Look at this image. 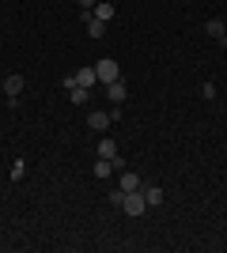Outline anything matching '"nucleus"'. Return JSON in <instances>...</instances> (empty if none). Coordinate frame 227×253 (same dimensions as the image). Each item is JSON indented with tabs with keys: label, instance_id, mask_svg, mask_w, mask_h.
<instances>
[{
	"label": "nucleus",
	"instance_id": "obj_4",
	"mask_svg": "<svg viewBox=\"0 0 227 253\" xmlns=\"http://www.w3.org/2000/svg\"><path fill=\"white\" fill-rule=\"evenodd\" d=\"M140 193H144V201H148V208H159L163 197H167V193H163V185H155V181H144Z\"/></svg>",
	"mask_w": 227,
	"mask_h": 253
},
{
	"label": "nucleus",
	"instance_id": "obj_12",
	"mask_svg": "<svg viewBox=\"0 0 227 253\" xmlns=\"http://www.w3.org/2000/svg\"><path fill=\"white\" fill-rule=\"evenodd\" d=\"M91 11H95V19H102V23H110V19H114V4H95Z\"/></svg>",
	"mask_w": 227,
	"mask_h": 253
},
{
	"label": "nucleus",
	"instance_id": "obj_5",
	"mask_svg": "<svg viewBox=\"0 0 227 253\" xmlns=\"http://www.w3.org/2000/svg\"><path fill=\"white\" fill-rule=\"evenodd\" d=\"M87 125L95 128V132H106V128L114 125V117H110L106 110H95V114H87Z\"/></svg>",
	"mask_w": 227,
	"mask_h": 253
},
{
	"label": "nucleus",
	"instance_id": "obj_1",
	"mask_svg": "<svg viewBox=\"0 0 227 253\" xmlns=\"http://www.w3.org/2000/svg\"><path fill=\"white\" fill-rule=\"evenodd\" d=\"M95 76H98V84H102V87H110L114 80H121V68H118L114 57H102V61H95Z\"/></svg>",
	"mask_w": 227,
	"mask_h": 253
},
{
	"label": "nucleus",
	"instance_id": "obj_16",
	"mask_svg": "<svg viewBox=\"0 0 227 253\" xmlns=\"http://www.w3.org/2000/svg\"><path fill=\"white\" fill-rule=\"evenodd\" d=\"M110 204H114V208H121V204H125V189H121V185L110 193Z\"/></svg>",
	"mask_w": 227,
	"mask_h": 253
},
{
	"label": "nucleus",
	"instance_id": "obj_3",
	"mask_svg": "<svg viewBox=\"0 0 227 253\" xmlns=\"http://www.w3.org/2000/svg\"><path fill=\"white\" fill-rule=\"evenodd\" d=\"M121 211H125V215H144V211H148V201H144V193H140V189L125 193V204H121Z\"/></svg>",
	"mask_w": 227,
	"mask_h": 253
},
{
	"label": "nucleus",
	"instance_id": "obj_10",
	"mask_svg": "<svg viewBox=\"0 0 227 253\" xmlns=\"http://www.w3.org/2000/svg\"><path fill=\"white\" fill-rule=\"evenodd\" d=\"M95 84H98V76H95V64H91V68H80V72H76V87H87V91H91Z\"/></svg>",
	"mask_w": 227,
	"mask_h": 253
},
{
	"label": "nucleus",
	"instance_id": "obj_9",
	"mask_svg": "<svg viewBox=\"0 0 227 253\" xmlns=\"http://www.w3.org/2000/svg\"><path fill=\"white\" fill-rule=\"evenodd\" d=\"M118 185H121L125 193H133V189H140V185H144V178H140V174H133V170H121Z\"/></svg>",
	"mask_w": 227,
	"mask_h": 253
},
{
	"label": "nucleus",
	"instance_id": "obj_17",
	"mask_svg": "<svg viewBox=\"0 0 227 253\" xmlns=\"http://www.w3.org/2000/svg\"><path fill=\"white\" fill-rule=\"evenodd\" d=\"M95 4H98V0H80V8H84V11H91Z\"/></svg>",
	"mask_w": 227,
	"mask_h": 253
},
{
	"label": "nucleus",
	"instance_id": "obj_8",
	"mask_svg": "<svg viewBox=\"0 0 227 253\" xmlns=\"http://www.w3.org/2000/svg\"><path fill=\"white\" fill-rule=\"evenodd\" d=\"M23 87H27V84H23V72H11L8 80H4V95H8V98H19Z\"/></svg>",
	"mask_w": 227,
	"mask_h": 253
},
{
	"label": "nucleus",
	"instance_id": "obj_15",
	"mask_svg": "<svg viewBox=\"0 0 227 253\" xmlns=\"http://www.w3.org/2000/svg\"><path fill=\"white\" fill-rule=\"evenodd\" d=\"M23 174H27V163H23V159H15V163H11V178L19 181V178H23Z\"/></svg>",
	"mask_w": 227,
	"mask_h": 253
},
{
	"label": "nucleus",
	"instance_id": "obj_7",
	"mask_svg": "<svg viewBox=\"0 0 227 253\" xmlns=\"http://www.w3.org/2000/svg\"><path fill=\"white\" fill-rule=\"evenodd\" d=\"M84 27H87V34H91V38H102V34H106V23L95 19V11H84Z\"/></svg>",
	"mask_w": 227,
	"mask_h": 253
},
{
	"label": "nucleus",
	"instance_id": "obj_6",
	"mask_svg": "<svg viewBox=\"0 0 227 253\" xmlns=\"http://www.w3.org/2000/svg\"><path fill=\"white\" fill-rule=\"evenodd\" d=\"M106 98H110L114 106H121V102H125V98H129V87H125V80H114V84L106 87Z\"/></svg>",
	"mask_w": 227,
	"mask_h": 253
},
{
	"label": "nucleus",
	"instance_id": "obj_2",
	"mask_svg": "<svg viewBox=\"0 0 227 253\" xmlns=\"http://www.w3.org/2000/svg\"><path fill=\"white\" fill-rule=\"evenodd\" d=\"M98 159H110V163H114V170H125V159L118 155V144H114L110 136L98 140Z\"/></svg>",
	"mask_w": 227,
	"mask_h": 253
},
{
	"label": "nucleus",
	"instance_id": "obj_11",
	"mask_svg": "<svg viewBox=\"0 0 227 253\" xmlns=\"http://www.w3.org/2000/svg\"><path fill=\"white\" fill-rule=\"evenodd\" d=\"M224 31H227V23H220V19H208L205 23V34H208V38H220V42H224Z\"/></svg>",
	"mask_w": 227,
	"mask_h": 253
},
{
	"label": "nucleus",
	"instance_id": "obj_13",
	"mask_svg": "<svg viewBox=\"0 0 227 253\" xmlns=\"http://www.w3.org/2000/svg\"><path fill=\"white\" fill-rule=\"evenodd\" d=\"M68 98H72V106H84L87 98H91V91H87V87H72V91H68Z\"/></svg>",
	"mask_w": 227,
	"mask_h": 253
},
{
	"label": "nucleus",
	"instance_id": "obj_14",
	"mask_svg": "<svg viewBox=\"0 0 227 253\" xmlns=\"http://www.w3.org/2000/svg\"><path fill=\"white\" fill-rule=\"evenodd\" d=\"M110 174H114V163H110V159H98L95 163V178H110Z\"/></svg>",
	"mask_w": 227,
	"mask_h": 253
},
{
	"label": "nucleus",
	"instance_id": "obj_18",
	"mask_svg": "<svg viewBox=\"0 0 227 253\" xmlns=\"http://www.w3.org/2000/svg\"><path fill=\"white\" fill-rule=\"evenodd\" d=\"M224 42H227V31H224Z\"/></svg>",
	"mask_w": 227,
	"mask_h": 253
}]
</instances>
